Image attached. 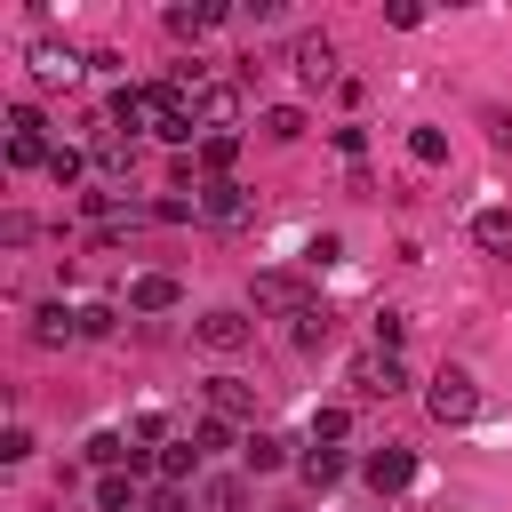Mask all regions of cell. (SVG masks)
<instances>
[{"label":"cell","instance_id":"cb8c5ba5","mask_svg":"<svg viewBox=\"0 0 512 512\" xmlns=\"http://www.w3.org/2000/svg\"><path fill=\"white\" fill-rule=\"evenodd\" d=\"M408 160L416 168H448V136L440 128H408Z\"/></svg>","mask_w":512,"mask_h":512},{"label":"cell","instance_id":"e0dca14e","mask_svg":"<svg viewBox=\"0 0 512 512\" xmlns=\"http://www.w3.org/2000/svg\"><path fill=\"white\" fill-rule=\"evenodd\" d=\"M472 248L512 256V208H480V216H472Z\"/></svg>","mask_w":512,"mask_h":512},{"label":"cell","instance_id":"44dd1931","mask_svg":"<svg viewBox=\"0 0 512 512\" xmlns=\"http://www.w3.org/2000/svg\"><path fill=\"white\" fill-rule=\"evenodd\" d=\"M256 128H264L272 144H296V136H304V104H264V120H256Z\"/></svg>","mask_w":512,"mask_h":512},{"label":"cell","instance_id":"277c9868","mask_svg":"<svg viewBox=\"0 0 512 512\" xmlns=\"http://www.w3.org/2000/svg\"><path fill=\"white\" fill-rule=\"evenodd\" d=\"M48 120L32 104H8V168H48Z\"/></svg>","mask_w":512,"mask_h":512},{"label":"cell","instance_id":"3957f363","mask_svg":"<svg viewBox=\"0 0 512 512\" xmlns=\"http://www.w3.org/2000/svg\"><path fill=\"white\" fill-rule=\"evenodd\" d=\"M152 120H160V104H152V80H144V88H136V80H120V88H112V112H104V128L136 144V136H152Z\"/></svg>","mask_w":512,"mask_h":512},{"label":"cell","instance_id":"f1b7e54d","mask_svg":"<svg viewBox=\"0 0 512 512\" xmlns=\"http://www.w3.org/2000/svg\"><path fill=\"white\" fill-rule=\"evenodd\" d=\"M184 440H192L200 456H216V448H232V424H224V416H200V424H192Z\"/></svg>","mask_w":512,"mask_h":512},{"label":"cell","instance_id":"7c38bea8","mask_svg":"<svg viewBox=\"0 0 512 512\" xmlns=\"http://www.w3.org/2000/svg\"><path fill=\"white\" fill-rule=\"evenodd\" d=\"M208 416L248 424V416H256V384H240V376H208Z\"/></svg>","mask_w":512,"mask_h":512},{"label":"cell","instance_id":"ac0fdd59","mask_svg":"<svg viewBox=\"0 0 512 512\" xmlns=\"http://www.w3.org/2000/svg\"><path fill=\"white\" fill-rule=\"evenodd\" d=\"M72 336H80V312H64V304L32 312V344H72Z\"/></svg>","mask_w":512,"mask_h":512},{"label":"cell","instance_id":"9a60e30c","mask_svg":"<svg viewBox=\"0 0 512 512\" xmlns=\"http://www.w3.org/2000/svg\"><path fill=\"white\" fill-rule=\"evenodd\" d=\"M200 512H248V480L240 472H208L200 480Z\"/></svg>","mask_w":512,"mask_h":512},{"label":"cell","instance_id":"ba28073f","mask_svg":"<svg viewBox=\"0 0 512 512\" xmlns=\"http://www.w3.org/2000/svg\"><path fill=\"white\" fill-rule=\"evenodd\" d=\"M192 120H200L208 136H232V128H240V88H232V80H208L200 104H192Z\"/></svg>","mask_w":512,"mask_h":512},{"label":"cell","instance_id":"4316f807","mask_svg":"<svg viewBox=\"0 0 512 512\" xmlns=\"http://www.w3.org/2000/svg\"><path fill=\"white\" fill-rule=\"evenodd\" d=\"M304 480H312V488H336V480H344V448H312V456H304Z\"/></svg>","mask_w":512,"mask_h":512},{"label":"cell","instance_id":"836d02e7","mask_svg":"<svg viewBox=\"0 0 512 512\" xmlns=\"http://www.w3.org/2000/svg\"><path fill=\"white\" fill-rule=\"evenodd\" d=\"M24 456H32V432L8 424V432H0V464H24Z\"/></svg>","mask_w":512,"mask_h":512},{"label":"cell","instance_id":"6da1fadb","mask_svg":"<svg viewBox=\"0 0 512 512\" xmlns=\"http://www.w3.org/2000/svg\"><path fill=\"white\" fill-rule=\"evenodd\" d=\"M344 384H352V400H392V392H408V368H400V352H352V368H344Z\"/></svg>","mask_w":512,"mask_h":512},{"label":"cell","instance_id":"4fadbf2b","mask_svg":"<svg viewBox=\"0 0 512 512\" xmlns=\"http://www.w3.org/2000/svg\"><path fill=\"white\" fill-rule=\"evenodd\" d=\"M176 304H184L176 272H144V280H128V312H176Z\"/></svg>","mask_w":512,"mask_h":512},{"label":"cell","instance_id":"e575fe53","mask_svg":"<svg viewBox=\"0 0 512 512\" xmlns=\"http://www.w3.org/2000/svg\"><path fill=\"white\" fill-rule=\"evenodd\" d=\"M144 512H200V496H184V488H160V496H144Z\"/></svg>","mask_w":512,"mask_h":512},{"label":"cell","instance_id":"d4e9b609","mask_svg":"<svg viewBox=\"0 0 512 512\" xmlns=\"http://www.w3.org/2000/svg\"><path fill=\"white\" fill-rule=\"evenodd\" d=\"M352 432V408H312V448H344Z\"/></svg>","mask_w":512,"mask_h":512},{"label":"cell","instance_id":"9c48e42d","mask_svg":"<svg viewBox=\"0 0 512 512\" xmlns=\"http://www.w3.org/2000/svg\"><path fill=\"white\" fill-rule=\"evenodd\" d=\"M312 304V288H304V272H256V312H304Z\"/></svg>","mask_w":512,"mask_h":512},{"label":"cell","instance_id":"d6a6232c","mask_svg":"<svg viewBox=\"0 0 512 512\" xmlns=\"http://www.w3.org/2000/svg\"><path fill=\"white\" fill-rule=\"evenodd\" d=\"M400 336H408V320L400 312H376V352H400Z\"/></svg>","mask_w":512,"mask_h":512},{"label":"cell","instance_id":"52a82bcc","mask_svg":"<svg viewBox=\"0 0 512 512\" xmlns=\"http://www.w3.org/2000/svg\"><path fill=\"white\" fill-rule=\"evenodd\" d=\"M360 472H368V488H376V496H400V488L416 480V448H400V440H384V448H376V456H368Z\"/></svg>","mask_w":512,"mask_h":512},{"label":"cell","instance_id":"f546056e","mask_svg":"<svg viewBox=\"0 0 512 512\" xmlns=\"http://www.w3.org/2000/svg\"><path fill=\"white\" fill-rule=\"evenodd\" d=\"M112 328H120L112 304H80V336H112Z\"/></svg>","mask_w":512,"mask_h":512},{"label":"cell","instance_id":"ffe728a7","mask_svg":"<svg viewBox=\"0 0 512 512\" xmlns=\"http://www.w3.org/2000/svg\"><path fill=\"white\" fill-rule=\"evenodd\" d=\"M96 512H144L136 472H104V480H96Z\"/></svg>","mask_w":512,"mask_h":512},{"label":"cell","instance_id":"83f0119b","mask_svg":"<svg viewBox=\"0 0 512 512\" xmlns=\"http://www.w3.org/2000/svg\"><path fill=\"white\" fill-rule=\"evenodd\" d=\"M48 176H56V184H80V176H88V152H80V144H56V152H48Z\"/></svg>","mask_w":512,"mask_h":512},{"label":"cell","instance_id":"d6986e66","mask_svg":"<svg viewBox=\"0 0 512 512\" xmlns=\"http://www.w3.org/2000/svg\"><path fill=\"white\" fill-rule=\"evenodd\" d=\"M192 464H200V448H192V440H168V448H152V472H160L168 488H184V480H192Z\"/></svg>","mask_w":512,"mask_h":512},{"label":"cell","instance_id":"1f68e13d","mask_svg":"<svg viewBox=\"0 0 512 512\" xmlns=\"http://www.w3.org/2000/svg\"><path fill=\"white\" fill-rule=\"evenodd\" d=\"M336 256H344V240H336V232H320V240H312V248H304V264H312V272H328V264H336Z\"/></svg>","mask_w":512,"mask_h":512},{"label":"cell","instance_id":"2e32d148","mask_svg":"<svg viewBox=\"0 0 512 512\" xmlns=\"http://www.w3.org/2000/svg\"><path fill=\"white\" fill-rule=\"evenodd\" d=\"M240 464L264 480V472H280V464H288V440H280V432H248V440H240Z\"/></svg>","mask_w":512,"mask_h":512},{"label":"cell","instance_id":"8992f818","mask_svg":"<svg viewBox=\"0 0 512 512\" xmlns=\"http://www.w3.org/2000/svg\"><path fill=\"white\" fill-rule=\"evenodd\" d=\"M288 64H296V80H312V88H328V80H344V72H336V40H328V32H296V48H288Z\"/></svg>","mask_w":512,"mask_h":512},{"label":"cell","instance_id":"5b68a950","mask_svg":"<svg viewBox=\"0 0 512 512\" xmlns=\"http://www.w3.org/2000/svg\"><path fill=\"white\" fill-rule=\"evenodd\" d=\"M24 64H32V80H40V88H72V80L88 72L64 40H32V48H24Z\"/></svg>","mask_w":512,"mask_h":512},{"label":"cell","instance_id":"4dcf8cb0","mask_svg":"<svg viewBox=\"0 0 512 512\" xmlns=\"http://www.w3.org/2000/svg\"><path fill=\"white\" fill-rule=\"evenodd\" d=\"M24 240H32V216L8 208V216H0V248H24Z\"/></svg>","mask_w":512,"mask_h":512},{"label":"cell","instance_id":"7a4b0ae2","mask_svg":"<svg viewBox=\"0 0 512 512\" xmlns=\"http://www.w3.org/2000/svg\"><path fill=\"white\" fill-rule=\"evenodd\" d=\"M424 408H432V424H472V416H480V384H472L464 368H432Z\"/></svg>","mask_w":512,"mask_h":512},{"label":"cell","instance_id":"7402d4cb","mask_svg":"<svg viewBox=\"0 0 512 512\" xmlns=\"http://www.w3.org/2000/svg\"><path fill=\"white\" fill-rule=\"evenodd\" d=\"M232 160H240V136H200V176H208V184L232 176Z\"/></svg>","mask_w":512,"mask_h":512},{"label":"cell","instance_id":"5bb4252c","mask_svg":"<svg viewBox=\"0 0 512 512\" xmlns=\"http://www.w3.org/2000/svg\"><path fill=\"white\" fill-rule=\"evenodd\" d=\"M216 24H232V8H224V0H200V8H168V32H176V40H200V32H216Z\"/></svg>","mask_w":512,"mask_h":512},{"label":"cell","instance_id":"8fae6325","mask_svg":"<svg viewBox=\"0 0 512 512\" xmlns=\"http://www.w3.org/2000/svg\"><path fill=\"white\" fill-rule=\"evenodd\" d=\"M192 336H200L208 352H240V344H248V312L216 304V312H200V320H192Z\"/></svg>","mask_w":512,"mask_h":512},{"label":"cell","instance_id":"603a6c76","mask_svg":"<svg viewBox=\"0 0 512 512\" xmlns=\"http://www.w3.org/2000/svg\"><path fill=\"white\" fill-rule=\"evenodd\" d=\"M288 336H296V352H320V344H328V336H336V320H328V312H320V304H304V312H296V328H288Z\"/></svg>","mask_w":512,"mask_h":512},{"label":"cell","instance_id":"484cf974","mask_svg":"<svg viewBox=\"0 0 512 512\" xmlns=\"http://www.w3.org/2000/svg\"><path fill=\"white\" fill-rule=\"evenodd\" d=\"M88 464H136V440H120V432H88Z\"/></svg>","mask_w":512,"mask_h":512},{"label":"cell","instance_id":"30bf717a","mask_svg":"<svg viewBox=\"0 0 512 512\" xmlns=\"http://www.w3.org/2000/svg\"><path fill=\"white\" fill-rule=\"evenodd\" d=\"M192 200H200V216H208V224H248V184H232V176L200 184Z\"/></svg>","mask_w":512,"mask_h":512}]
</instances>
